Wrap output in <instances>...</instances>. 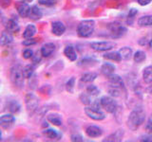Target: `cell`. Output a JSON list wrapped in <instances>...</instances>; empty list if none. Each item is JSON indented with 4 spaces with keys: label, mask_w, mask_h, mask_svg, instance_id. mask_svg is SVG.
I'll return each mask as SVG.
<instances>
[{
    "label": "cell",
    "mask_w": 152,
    "mask_h": 142,
    "mask_svg": "<svg viewBox=\"0 0 152 142\" xmlns=\"http://www.w3.org/2000/svg\"><path fill=\"white\" fill-rule=\"evenodd\" d=\"M145 120V113L144 109L137 107L132 110L127 117L126 125L131 131H136Z\"/></svg>",
    "instance_id": "cell-1"
},
{
    "label": "cell",
    "mask_w": 152,
    "mask_h": 142,
    "mask_svg": "<svg viewBox=\"0 0 152 142\" xmlns=\"http://www.w3.org/2000/svg\"><path fill=\"white\" fill-rule=\"evenodd\" d=\"M95 28V22L91 19L88 20H83L80 22V24L77 27V34L82 38L89 37L92 34Z\"/></svg>",
    "instance_id": "cell-2"
},
{
    "label": "cell",
    "mask_w": 152,
    "mask_h": 142,
    "mask_svg": "<svg viewBox=\"0 0 152 142\" xmlns=\"http://www.w3.org/2000/svg\"><path fill=\"white\" fill-rule=\"evenodd\" d=\"M24 74H23V67L20 64L13 65L11 69V80L14 86L21 88L24 85Z\"/></svg>",
    "instance_id": "cell-3"
},
{
    "label": "cell",
    "mask_w": 152,
    "mask_h": 142,
    "mask_svg": "<svg viewBox=\"0 0 152 142\" xmlns=\"http://www.w3.org/2000/svg\"><path fill=\"white\" fill-rule=\"evenodd\" d=\"M107 28L110 31L109 32L110 37L113 38V39H117V38L122 37L127 31V28L119 22H112L110 24H108Z\"/></svg>",
    "instance_id": "cell-4"
},
{
    "label": "cell",
    "mask_w": 152,
    "mask_h": 142,
    "mask_svg": "<svg viewBox=\"0 0 152 142\" xmlns=\"http://www.w3.org/2000/svg\"><path fill=\"white\" fill-rule=\"evenodd\" d=\"M25 103L27 111L28 112V114L32 115L38 109V106H39V99L33 93H28L25 97Z\"/></svg>",
    "instance_id": "cell-5"
},
{
    "label": "cell",
    "mask_w": 152,
    "mask_h": 142,
    "mask_svg": "<svg viewBox=\"0 0 152 142\" xmlns=\"http://www.w3.org/2000/svg\"><path fill=\"white\" fill-rule=\"evenodd\" d=\"M85 113L89 118L93 120H104L106 118V114H104L101 108H96L91 105H88L85 107Z\"/></svg>",
    "instance_id": "cell-6"
},
{
    "label": "cell",
    "mask_w": 152,
    "mask_h": 142,
    "mask_svg": "<svg viewBox=\"0 0 152 142\" xmlns=\"http://www.w3.org/2000/svg\"><path fill=\"white\" fill-rule=\"evenodd\" d=\"M100 103H101V107L106 110L108 113H115L117 110V102L114 101V99L108 96H104L100 99Z\"/></svg>",
    "instance_id": "cell-7"
},
{
    "label": "cell",
    "mask_w": 152,
    "mask_h": 142,
    "mask_svg": "<svg viewBox=\"0 0 152 142\" xmlns=\"http://www.w3.org/2000/svg\"><path fill=\"white\" fill-rule=\"evenodd\" d=\"M90 47L96 51H108L116 47V43L110 41H100L92 42L90 44Z\"/></svg>",
    "instance_id": "cell-8"
},
{
    "label": "cell",
    "mask_w": 152,
    "mask_h": 142,
    "mask_svg": "<svg viewBox=\"0 0 152 142\" xmlns=\"http://www.w3.org/2000/svg\"><path fill=\"white\" fill-rule=\"evenodd\" d=\"M15 123V117L12 114H6L0 117V127L5 130L11 129Z\"/></svg>",
    "instance_id": "cell-9"
},
{
    "label": "cell",
    "mask_w": 152,
    "mask_h": 142,
    "mask_svg": "<svg viewBox=\"0 0 152 142\" xmlns=\"http://www.w3.org/2000/svg\"><path fill=\"white\" fill-rule=\"evenodd\" d=\"M107 78H108L109 84H110L111 87L120 88V89H124V88H125V83H124V80L119 75L111 74V75H109Z\"/></svg>",
    "instance_id": "cell-10"
},
{
    "label": "cell",
    "mask_w": 152,
    "mask_h": 142,
    "mask_svg": "<svg viewBox=\"0 0 152 142\" xmlns=\"http://www.w3.org/2000/svg\"><path fill=\"white\" fill-rule=\"evenodd\" d=\"M16 9L18 14L21 17H28L30 15V12H31V7L28 6V3L26 2H17L16 3Z\"/></svg>",
    "instance_id": "cell-11"
},
{
    "label": "cell",
    "mask_w": 152,
    "mask_h": 142,
    "mask_svg": "<svg viewBox=\"0 0 152 142\" xmlns=\"http://www.w3.org/2000/svg\"><path fill=\"white\" fill-rule=\"evenodd\" d=\"M51 32L56 36H61L66 32V26L60 21L53 22L51 25Z\"/></svg>",
    "instance_id": "cell-12"
},
{
    "label": "cell",
    "mask_w": 152,
    "mask_h": 142,
    "mask_svg": "<svg viewBox=\"0 0 152 142\" xmlns=\"http://www.w3.org/2000/svg\"><path fill=\"white\" fill-rule=\"evenodd\" d=\"M86 134L91 138H95V137H99L102 135L103 130L96 125H89L86 129Z\"/></svg>",
    "instance_id": "cell-13"
},
{
    "label": "cell",
    "mask_w": 152,
    "mask_h": 142,
    "mask_svg": "<svg viewBox=\"0 0 152 142\" xmlns=\"http://www.w3.org/2000/svg\"><path fill=\"white\" fill-rule=\"evenodd\" d=\"M124 135H125V133H124L123 130H117L114 132L113 134L109 135L104 139H103V141L104 142H119L122 140Z\"/></svg>",
    "instance_id": "cell-14"
},
{
    "label": "cell",
    "mask_w": 152,
    "mask_h": 142,
    "mask_svg": "<svg viewBox=\"0 0 152 142\" xmlns=\"http://www.w3.org/2000/svg\"><path fill=\"white\" fill-rule=\"evenodd\" d=\"M54 50H55V45L53 43H47V44H45L41 47L40 52L43 57L47 58V57H50L52 53H53Z\"/></svg>",
    "instance_id": "cell-15"
},
{
    "label": "cell",
    "mask_w": 152,
    "mask_h": 142,
    "mask_svg": "<svg viewBox=\"0 0 152 142\" xmlns=\"http://www.w3.org/2000/svg\"><path fill=\"white\" fill-rule=\"evenodd\" d=\"M12 41H13V37H12V32H10L8 30H5L2 32L1 37H0V45L2 46L11 45Z\"/></svg>",
    "instance_id": "cell-16"
},
{
    "label": "cell",
    "mask_w": 152,
    "mask_h": 142,
    "mask_svg": "<svg viewBox=\"0 0 152 142\" xmlns=\"http://www.w3.org/2000/svg\"><path fill=\"white\" fill-rule=\"evenodd\" d=\"M42 16H43V12L39 7L34 5V6H32L31 8V12H30V15H28V17H30L31 20L37 21V20H39V19H41Z\"/></svg>",
    "instance_id": "cell-17"
},
{
    "label": "cell",
    "mask_w": 152,
    "mask_h": 142,
    "mask_svg": "<svg viewBox=\"0 0 152 142\" xmlns=\"http://www.w3.org/2000/svg\"><path fill=\"white\" fill-rule=\"evenodd\" d=\"M64 54L71 62L77 60V53H76V51L72 46H66L64 49Z\"/></svg>",
    "instance_id": "cell-18"
},
{
    "label": "cell",
    "mask_w": 152,
    "mask_h": 142,
    "mask_svg": "<svg viewBox=\"0 0 152 142\" xmlns=\"http://www.w3.org/2000/svg\"><path fill=\"white\" fill-rule=\"evenodd\" d=\"M115 71V65H113L110 63H104L101 66V72L103 75L108 77L109 75H111Z\"/></svg>",
    "instance_id": "cell-19"
},
{
    "label": "cell",
    "mask_w": 152,
    "mask_h": 142,
    "mask_svg": "<svg viewBox=\"0 0 152 142\" xmlns=\"http://www.w3.org/2000/svg\"><path fill=\"white\" fill-rule=\"evenodd\" d=\"M48 120H49L51 124H53L55 126H61L62 123H63V120H62V117L59 115V114H50L47 117Z\"/></svg>",
    "instance_id": "cell-20"
},
{
    "label": "cell",
    "mask_w": 152,
    "mask_h": 142,
    "mask_svg": "<svg viewBox=\"0 0 152 142\" xmlns=\"http://www.w3.org/2000/svg\"><path fill=\"white\" fill-rule=\"evenodd\" d=\"M104 58L107 59L108 61H113V62H116V63H120L122 61V57L119 53V51H111V52H107V53L104 54Z\"/></svg>",
    "instance_id": "cell-21"
},
{
    "label": "cell",
    "mask_w": 152,
    "mask_h": 142,
    "mask_svg": "<svg viewBox=\"0 0 152 142\" xmlns=\"http://www.w3.org/2000/svg\"><path fill=\"white\" fill-rule=\"evenodd\" d=\"M36 33V27L32 24L28 25L27 28H25V30L23 32V37L25 39H28V38H33V36L35 35Z\"/></svg>",
    "instance_id": "cell-22"
},
{
    "label": "cell",
    "mask_w": 152,
    "mask_h": 142,
    "mask_svg": "<svg viewBox=\"0 0 152 142\" xmlns=\"http://www.w3.org/2000/svg\"><path fill=\"white\" fill-rule=\"evenodd\" d=\"M5 28H6V30L10 31V32H17L19 30V25L18 23L13 20V19H10V20L7 21L6 25H5Z\"/></svg>",
    "instance_id": "cell-23"
},
{
    "label": "cell",
    "mask_w": 152,
    "mask_h": 142,
    "mask_svg": "<svg viewBox=\"0 0 152 142\" xmlns=\"http://www.w3.org/2000/svg\"><path fill=\"white\" fill-rule=\"evenodd\" d=\"M119 53H120L122 60H129L131 58L132 54V49L129 46H124L122 49L119 50Z\"/></svg>",
    "instance_id": "cell-24"
},
{
    "label": "cell",
    "mask_w": 152,
    "mask_h": 142,
    "mask_svg": "<svg viewBox=\"0 0 152 142\" xmlns=\"http://www.w3.org/2000/svg\"><path fill=\"white\" fill-rule=\"evenodd\" d=\"M7 108L12 114H17L19 111H20L21 106H20V104L18 103L17 101H11L8 102Z\"/></svg>",
    "instance_id": "cell-25"
},
{
    "label": "cell",
    "mask_w": 152,
    "mask_h": 142,
    "mask_svg": "<svg viewBox=\"0 0 152 142\" xmlns=\"http://www.w3.org/2000/svg\"><path fill=\"white\" fill-rule=\"evenodd\" d=\"M97 78V73L95 72H86L81 77V80L83 83H92Z\"/></svg>",
    "instance_id": "cell-26"
},
{
    "label": "cell",
    "mask_w": 152,
    "mask_h": 142,
    "mask_svg": "<svg viewBox=\"0 0 152 142\" xmlns=\"http://www.w3.org/2000/svg\"><path fill=\"white\" fill-rule=\"evenodd\" d=\"M43 133H44V135L50 139H60V137H61L60 133L54 129H47Z\"/></svg>",
    "instance_id": "cell-27"
},
{
    "label": "cell",
    "mask_w": 152,
    "mask_h": 142,
    "mask_svg": "<svg viewBox=\"0 0 152 142\" xmlns=\"http://www.w3.org/2000/svg\"><path fill=\"white\" fill-rule=\"evenodd\" d=\"M138 24L141 27H152V15H144L140 17Z\"/></svg>",
    "instance_id": "cell-28"
},
{
    "label": "cell",
    "mask_w": 152,
    "mask_h": 142,
    "mask_svg": "<svg viewBox=\"0 0 152 142\" xmlns=\"http://www.w3.org/2000/svg\"><path fill=\"white\" fill-rule=\"evenodd\" d=\"M142 79L145 83H152V65L147 66L142 72Z\"/></svg>",
    "instance_id": "cell-29"
},
{
    "label": "cell",
    "mask_w": 152,
    "mask_h": 142,
    "mask_svg": "<svg viewBox=\"0 0 152 142\" xmlns=\"http://www.w3.org/2000/svg\"><path fill=\"white\" fill-rule=\"evenodd\" d=\"M33 73H34V66H33V64H28L25 67H23V74L25 79H31L33 76Z\"/></svg>",
    "instance_id": "cell-30"
},
{
    "label": "cell",
    "mask_w": 152,
    "mask_h": 142,
    "mask_svg": "<svg viewBox=\"0 0 152 142\" xmlns=\"http://www.w3.org/2000/svg\"><path fill=\"white\" fill-rule=\"evenodd\" d=\"M145 59H146V54H145V52L142 50H138L135 52V54L133 55V60H134L135 63H138V64L142 63Z\"/></svg>",
    "instance_id": "cell-31"
},
{
    "label": "cell",
    "mask_w": 152,
    "mask_h": 142,
    "mask_svg": "<svg viewBox=\"0 0 152 142\" xmlns=\"http://www.w3.org/2000/svg\"><path fill=\"white\" fill-rule=\"evenodd\" d=\"M92 98L93 97L90 96L89 94H88V93H83L80 96V101H81V102H82L83 104H85L86 106L91 105V103L94 101L93 99H92Z\"/></svg>",
    "instance_id": "cell-32"
},
{
    "label": "cell",
    "mask_w": 152,
    "mask_h": 142,
    "mask_svg": "<svg viewBox=\"0 0 152 142\" xmlns=\"http://www.w3.org/2000/svg\"><path fill=\"white\" fill-rule=\"evenodd\" d=\"M95 62H96V60L93 59L92 57L87 56V57H84V58L79 62V63H78V65H82V66L92 65L93 64H95Z\"/></svg>",
    "instance_id": "cell-33"
},
{
    "label": "cell",
    "mask_w": 152,
    "mask_h": 142,
    "mask_svg": "<svg viewBox=\"0 0 152 142\" xmlns=\"http://www.w3.org/2000/svg\"><path fill=\"white\" fill-rule=\"evenodd\" d=\"M87 93L89 94L90 96H92V97H96L100 94V89L96 86V85L90 84L87 87Z\"/></svg>",
    "instance_id": "cell-34"
},
{
    "label": "cell",
    "mask_w": 152,
    "mask_h": 142,
    "mask_svg": "<svg viewBox=\"0 0 152 142\" xmlns=\"http://www.w3.org/2000/svg\"><path fill=\"white\" fill-rule=\"evenodd\" d=\"M137 14H138V11L136 9H129V12H128V14H127V18H126V23L128 24V25H131V24L133 23Z\"/></svg>",
    "instance_id": "cell-35"
},
{
    "label": "cell",
    "mask_w": 152,
    "mask_h": 142,
    "mask_svg": "<svg viewBox=\"0 0 152 142\" xmlns=\"http://www.w3.org/2000/svg\"><path fill=\"white\" fill-rule=\"evenodd\" d=\"M74 86H75V78L72 77V78H70L66 83V91H68L69 93H72L73 90H74Z\"/></svg>",
    "instance_id": "cell-36"
},
{
    "label": "cell",
    "mask_w": 152,
    "mask_h": 142,
    "mask_svg": "<svg viewBox=\"0 0 152 142\" xmlns=\"http://www.w3.org/2000/svg\"><path fill=\"white\" fill-rule=\"evenodd\" d=\"M145 130L147 134L152 135V115L148 117V120H147V122L145 124Z\"/></svg>",
    "instance_id": "cell-37"
},
{
    "label": "cell",
    "mask_w": 152,
    "mask_h": 142,
    "mask_svg": "<svg viewBox=\"0 0 152 142\" xmlns=\"http://www.w3.org/2000/svg\"><path fill=\"white\" fill-rule=\"evenodd\" d=\"M38 2L41 5H44V6L47 7H50V6H53L56 3V0H38Z\"/></svg>",
    "instance_id": "cell-38"
},
{
    "label": "cell",
    "mask_w": 152,
    "mask_h": 142,
    "mask_svg": "<svg viewBox=\"0 0 152 142\" xmlns=\"http://www.w3.org/2000/svg\"><path fill=\"white\" fill-rule=\"evenodd\" d=\"M32 56H33V51H32V49H25L23 51V58L24 59H31V58H32Z\"/></svg>",
    "instance_id": "cell-39"
},
{
    "label": "cell",
    "mask_w": 152,
    "mask_h": 142,
    "mask_svg": "<svg viewBox=\"0 0 152 142\" xmlns=\"http://www.w3.org/2000/svg\"><path fill=\"white\" fill-rule=\"evenodd\" d=\"M35 44H36V40L33 39V38H28V39H25L23 41V45L26 46H30L35 45Z\"/></svg>",
    "instance_id": "cell-40"
},
{
    "label": "cell",
    "mask_w": 152,
    "mask_h": 142,
    "mask_svg": "<svg viewBox=\"0 0 152 142\" xmlns=\"http://www.w3.org/2000/svg\"><path fill=\"white\" fill-rule=\"evenodd\" d=\"M41 56H42V54H41V52H40V54H36V55H34L33 54V56H32V63H33V64H39L40 62H41Z\"/></svg>",
    "instance_id": "cell-41"
},
{
    "label": "cell",
    "mask_w": 152,
    "mask_h": 142,
    "mask_svg": "<svg viewBox=\"0 0 152 142\" xmlns=\"http://www.w3.org/2000/svg\"><path fill=\"white\" fill-rule=\"evenodd\" d=\"M140 140L141 141H144V142H152V135H142L140 137Z\"/></svg>",
    "instance_id": "cell-42"
},
{
    "label": "cell",
    "mask_w": 152,
    "mask_h": 142,
    "mask_svg": "<svg viewBox=\"0 0 152 142\" xmlns=\"http://www.w3.org/2000/svg\"><path fill=\"white\" fill-rule=\"evenodd\" d=\"M70 139H71V141H79V142L84 141L83 136L80 135H72L70 136Z\"/></svg>",
    "instance_id": "cell-43"
},
{
    "label": "cell",
    "mask_w": 152,
    "mask_h": 142,
    "mask_svg": "<svg viewBox=\"0 0 152 142\" xmlns=\"http://www.w3.org/2000/svg\"><path fill=\"white\" fill-rule=\"evenodd\" d=\"M152 0H137V2L139 3V5L141 6H146V5H148L151 3Z\"/></svg>",
    "instance_id": "cell-44"
},
{
    "label": "cell",
    "mask_w": 152,
    "mask_h": 142,
    "mask_svg": "<svg viewBox=\"0 0 152 142\" xmlns=\"http://www.w3.org/2000/svg\"><path fill=\"white\" fill-rule=\"evenodd\" d=\"M147 39H145V38H144V39H141V40H139V44L141 45V46H145L146 44H147Z\"/></svg>",
    "instance_id": "cell-45"
},
{
    "label": "cell",
    "mask_w": 152,
    "mask_h": 142,
    "mask_svg": "<svg viewBox=\"0 0 152 142\" xmlns=\"http://www.w3.org/2000/svg\"><path fill=\"white\" fill-rule=\"evenodd\" d=\"M24 2H26V3H31V2H32L33 0H23Z\"/></svg>",
    "instance_id": "cell-46"
},
{
    "label": "cell",
    "mask_w": 152,
    "mask_h": 142,
    "mask_svg": "<svg viewBox=\"0 0 152 142\" xmlns=\"http://www.w3.org/2000/svg\"><path fill=\"white\" fill-rule=\"evenodd\" d=\"M148 46H149L151 47V49H152V39L148 42Z\"/></svg>",
    "instance_id": "cell-47"
},
{
    "label": "cell",
    "mask_w": 152,
    "mask_h": 142,
    "mask_svg": "<svg viewBox=\"0 0 152 142\" xmlns=\"http://www.w3.org/2000/svg\"><path fill=\"white\" fill-rule=\"evenodd\" d=\"M2 139V133H1V131H0V140Z\"/></svg>",
    "instance_id": "cell-48"
},
{
    "label": "cell",
    "mask_w": 152,
    "mask_h": 142,
    "mask_svg": "<svg viewBox=\"0 0 152 142\" xmlns=\"http://www.w3.org/2000/svg\"><path fill=\"white\" fill-rule=\"evenodd\" d=\"M149 93L152 95V87H150V88H149Z\"/></svg>",
    "instance_id": "cell-49"
}]
</instances>
